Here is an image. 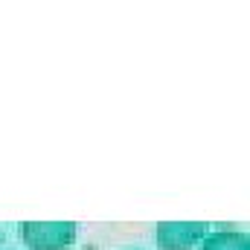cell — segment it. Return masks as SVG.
I'll use <instances>...</instances> for the list:
<instances>
[{
  "label": "cell",
  "instance_id": "1",
  "mask_svg": "<svg viewBox=\"0 0 250 250\" xmlns=\"http://www.w3.org/2000/svg\"><path fill=\"white\" fill-rule=\"evenodd\" d=\"M21 236L32 250H67L79 236V224L76 221H23Z\"/></svg>",
  "mask_w": 250,
  "mask_h": 250
},
{
  "label": "cell",
  "instance_id": "2",
  "mask_svg": "<svg viewBox=\"0 0 250 250\" xmlns=\"http://www.w3.org/2000/svg\"><path fill=\"white\" fill-rule=\"evenodd\" d=\"M209 233L207 221H160L154 227V239L160 250H189Z\"/></svg>",
  "mask_w": 250,
  "mask_h": 250
},
{
  "label": "cell",
  "instance_id": "3",
  "mask_svg": "<svg viewBox=\"0 0 250 250\" xmlns=\"http://www.w3.org/2000/svg\"><path fill=\"white\" fill-rule=\"evenodd\" d=\"M198 245H201L198 250H250L248 233H245V230H233V227L207 233Z\"/></svg>",
  "mask_w": 250,
  "mask_h": 250
},
{
  "label": "cell",
  "instance_id": "4",
  "mask_svg": "<svg viewBox=\"0 0 250 250\" xmlns=\"http://www.w3.org/2000/svg\"><path fill=\"white\" fill-rule=\"evenodd\" d=\"M125 250H143V248H125Z\"/></svg>",
  "mask_w": 250,
  "mask_h": 250
},
{
  "label": "cell",
  "instance_id": "5",
  "mask_svg": "<svg viewBox=\"0 0 250 250\" xmlns=\"http://www.w3.org/2000/svg\"><path fill=\"white\" fill-rule=\"evenodd\" d=\"M0 242H3V230H0Z\"/></svg>",
  "mask_w": 250,
  "mask_h": 250
}]
</instances>
